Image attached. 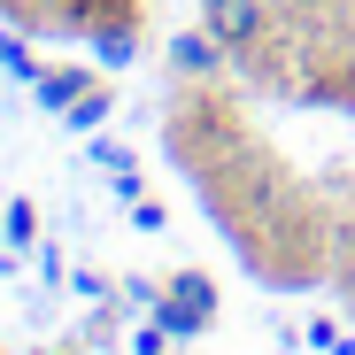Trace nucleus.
Listing matches in <instances>:
<instances>
[{"label": "nucleus", "mask_w": 355, "mask_h": 355, "mask_svg": "<svg viewBox=\"0 0 355 355\" xmlns=\"http://www.w3.org/2000/svg\"><path fill=\"white\" fill-rule=\"evenodd\" d=\"M201 31L232 54V62H248V54L270 39V8L263 0H201Z\"/></svg>", "instance_id": "f257e3e1"}, {"label": "nucleus", "mask_w": 355, "mask_h": 355, "mask_svg": "<svg viewBox=\"0 0 355 355\" xmlns=\"http://www.w3.org/2000/svg\"><path fill=\"white\" fill-rule=\"evenodd\" d=\"M170 293H178V302H155V309H162V324H170V332H201V324H209V317H216V293H209V286H201V278H178V286H170Z\"/></svg>", "instance_id": "f03ea898"}, {"label": "nucleus", "mask_w": 355, "mask_h": 355, "mask_svg": "<svg viewBox=\"0 0 355 355\" xmlns=\"http://www.w3.org/2000/svg\"><path fill=\"white\" fill-rule=\"evenodd\" d=\"M170 62H178V78H216V70L232 62V54H224V46H216L209 31H186V39L170 46Z\"/></svg>", "instance_id": "7ed1b4c3"}, {"label": "nucleus", "mask_w": 355, "mask_h": 355, "mask_svg": "<svg viewBox=\"0 0 355 355\" xmlns=\"http://www.w3.org/2000/svg\"><path fill=\"white\" fill-rule=\"evenodd\" d=\"M62 116H70V124H78V132H93V124H101V116H108V93H78V101H70Z\"/></svg>", "instance_id": "20e7f679"}, {"label": "nucleus", "mask_w": 355, "mask_h": 355, "mask_svg": "<svg viewBox=\"0 0 355 355\" xmlns=\"http://www.w3.org/2000/svg\"><path fill=\"white\" fill-rule=\"evenodd\" d=\"M31 224H39L31 201H16V209H8V240H16V248H31Z\"/></svg>", "instance_id": "39448f33"}, {"label": "nucleus", "mask_w": 355, "mask_h": 355, "mask_svg": "<svg viewBox=\"0 0 355 355\" xmlns=\"http://www.w3.org/2000/svg\"><path fill=\"white\" fill-rule=\"evenodd\" d=\"M101 62H132V31H101Z\"/></svg>", "instance_id": "423d86ee"}, {"label": "nucleus", "mask_w": 355, "mask_h": 355, "mask_svg": "<svg viewBox=\"0 0 355 355\" xmlns=\"http://www.w3.org/2000/svg\"><path fill=\"white\" fill-rule=\"evenodd\" d=\"M0 62H8V70H24V78H31V54H24V46H16L8 31H0Z\"/></svg>", "instance_id": "0eeeda50"}]
</instances>
